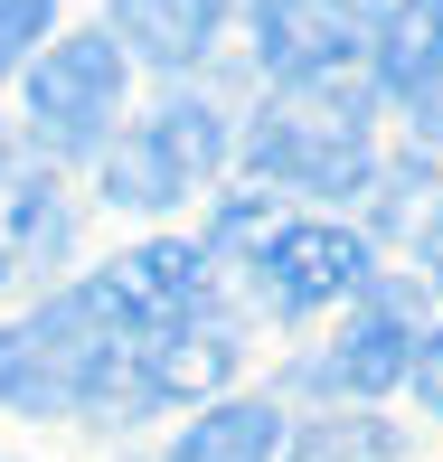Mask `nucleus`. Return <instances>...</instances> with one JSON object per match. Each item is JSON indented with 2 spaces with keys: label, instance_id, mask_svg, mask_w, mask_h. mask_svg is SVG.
Listing matches in <instances>:
<instances>
[{
  "label": "nucleus",
  "instance_id": "4",
  "mask_svg": "<svg viewBox=\"0 0 443 462\" xmlns=\"http://www.w3.org/2000/svg\"><path fill=\"white\" fill-rule=\"evenodd\" d=\"M217 161H226L217 114L180 95V104H161L142 133L114 142V161H104V199H114V208H180V199H198V189L217 180Z\"/></svg>",
  "mask_w": 443,
  "mask_h": 462
},
{
  "label": "nucleus",
  "instance_id": "7",
  "mask_svg": "<svg viewBox=\"0 0 443 462\" xmlns=\"http://www.w3.org/2000/svg\"><path fill=\"white\" fill-rule=\"evenodd\" d=\"M245 359V340H236V321H226L217 302H198L189 321L171 330H152V406H180V396H208V387H226Z\"/></svg>",
  "mask_w": 443,
  "mask_h": 462
},
{
  "label": "nucleus",
  "instance_id": "12",
  "mask_svg": "<svg viewBox=\"0 0 443 462\" xmlns=\"http://www.w3.org/2000/svg\"><path fill=\"white\" fill-rule=\"evenodd\" d=\"M283 453V415L273 406H217L171 444V462H273Z\"/></svg>",
  "mask_w": 443,
  "mask_h": 462
},
{
  "label": "nucleus",
  "instance_id": "3",
  "mask_svg": "<svg viewBox=\"0 0 443 462\" xmlns=\"http://www.w3.org/2000/svg\"><path fill=\"white\" fill-rule=\"evenodd\" d=\"M123 67H133V57H123L104 29L57 38V48L29 67V133H38L48 161L104 152V133H114V114H123Z\"/></svg>",
  "mask_w": 443,
  "mask_h": 462
},
{
  "label": "nucleus",
  "instance_id": "2",
  "mask_svg": "<svg viewBox=\"0 0 443 462\" xmlns=\"http://www.w3.org/2000/svg\"><path fill=\"white\" fill-rule=\"evenodd\" d=\"M245 171L273 189H311V199H340L368 180V95L358 86H311L292 104L245 133Z\"/></svg>",
  "mask_w": 443,
  "mask_h": 462
},
{
  "label": "nucleus",
  "instance_id": "11",
  "mask_svg": "<svg viewBox=\"0 0 443 462\" xmlns=\"http://www.w3.org/2000/svg\"><path fill=\"white\" fill-rule=\"evenodd\" d=\"M406 368H415V330H406V311H396V302H368V311L349 321V340L330 349L321 377H330V387H349V396H377V387H396Z\"/></svg>",
  "mask_w": 443,
  "mask_h": 462
},
{
  "label": "nucleus",
  "instance_id": "15",
  "mask_svg": "<svg viewBox=\"0 0 443 462\" xmlns=\"http://www.w3.org/2000/svg\"><path fill=\"white\" fill-rule=\"evenodd\" d=\"M19 245H29V255H57V245H67V217H57L48 189H19Z\"/></svg>",
  "mask_w": 443,
  "mask_h": 462
},
{
  "label": "nucleus",
  "instance_id": "5",
  "mask_svg": "<svg viewBox=\"0 0 443 462\" xmlns=\"http://www.w3.org/2000/svg\"><path fill=\"white\" fill-rule=\"evenodd\" d=\"M245 264H255V292L273 311H330L349 292H368V236L330 217H264L245 236Z\"/></svg>",
  "mask_w": 443,
  "mask_h": 462
},
{
  "label": "nucleus",
  "instance_id": "10",
  "mask_svg": "<svg viewBox=\"0 0 443 462\" xmlns=\"http://www.w3.org/2000/svg\"><path fill=\"white\" fill-rule=\"evenodd\" d=\"M377 86L406 104L443 95V0H396L377 19Z\"/></svg>",
  "mask_w": 443,
  "mask_h": 462
},
{
  "label": "nucleus",
  "instance_id": "18",
  "mask_svg": "<svg viewBox=\"0 0 443 462\" xmlns=\"http://www.w3.org/2000/svg\"><path fill=\"white\" fill-rule=\"evenodd\" d=\"M0 274H10V245H0Z\"/></svg>",
  "mask_w": 443,
  "mask_h": 462
},
{
  "label": "nucleus",
  "instance_id": "17",
  "mask_svg": "<svg viewBox=\"0 0 443 462\" xmlns=\"http://www.w3.org/2000/svg\"><path fill=\"white\" fill-rule=\"evenodd\" d=\"M425 274H443V208L425 217Z\"/></svg>",
  "mask_w": 443,
  "mask_h": 462
},
{
  "label": "nucleus",
  "instance_id": "1",
  "mask_svg": "<svg viewBox=\"0 0 443 462\" xmlns=\"http://www.w3.org/2000/svg\"><path fill=\"white\" fill-rule=\"evenodd\" d=\"M10 340V387L0 406L19 415H152V321L123 311L114 283H76L48 311H29Z\"/></svg>",
  "mask_w": 443,
  "mask_h": 462
},
{
  "label": "nucleus",
  "instance_id": "14",
  "mask_svg": "<svg viewBox=\"0 0 443 462\" xmlns=\"http://www.w3.org/2000/svg\"><path fill=\"white\" fill-rule=\"evenodd\" d=\"M48 10H57V0H0V76L29 57V38L48 29Z\"/></svg>",
  "mask_w": 443,
  "mask_h": 462
},
{
  "label": "nucleus",
  "instance_id": "6",
  "mask_svg": "<svg viewBox=\"0 0 443 462\" xmlns=\"http://www.w3.org/2000/svg\"><path fill=\"white\" fill-rule=\"evenodd\" d=\"M377 19L387 10H368V0H255V57L292 95L349 86L358 57H377Z\"/></svg>",
  "mask_w": 443,
  "mask_h": 462
},
{
  "label": "nucleus",
  "instance_id": "9",
  "mask_svg": "<svg viewBox=\"0 0 443 462\" xmlns=\"http://www.w3.org/2000/svg\"><path fill=\"white\" fill-rule=\"evenodd\" d=\"M217 19H226V0H114V48L123 57H142V67H198L208 48H217Z\"/></svg>",
  "mask_w": 443,
  "mask_h": 462
},
{
  "label": "nucleus",
  "instance_id": "16",
  "mask_svg": "<svg viewBox=\"0 0 443 462\" xmlns=\"http://www.w3.org/2000/svg\"><path fill=\"white\" fill-rule=\"evenodd\" d=\"M406 377H415V396L443 415V330H425V340H415V368H406Z\"/></svg>",
  "mask_w": 443,
  "mask_h": 462
},
{
  "label": "nucleus",
  "instance_id": "8",
  "mask_svg": "<svg viewBox=\"0 0 443 462\" xmlns=\"http://www.w3.org/2000/svg\"><path fill=\"white\" fill-rule=\"evenodd\" d=\"M104 283L123 292L133 321L171 330V321H189V311L208 302V255H198V245H180V236H161V245H142V255H123Z\"/></svg>",
  "mask_w": 443,
  "mask_h": 462
},
{
  "label": "nucleus",
  "instance_id": "13",
  "mask_svg": "<svg viewBox=\"0 0 443 462\" xmlns=\"http://www.w3.org/2000/svg\"><path fill=\"white\" fill-rule=\"evenodd\" d=\"M283 462H396V425H377V415H321L311 434H292Z\"/></svg>",
  "mask_w": 443,
  "mask_h": 462
}]
</instances>
